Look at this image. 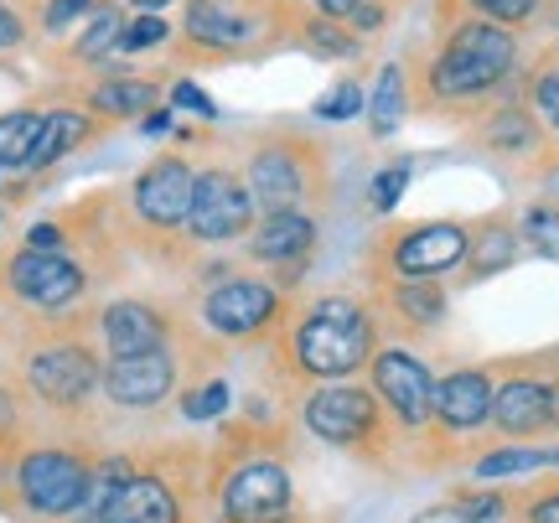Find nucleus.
Returning <instances> with one entry per match:
<instances>
[{"label":"nucleus","instance_id":"32","mask_svg":"<svg viewBox=\"0 0 559 523\" xmlns=\"http://www.w3.org/2000/svg\"><path fill=\"white\" fill-rule=\"evenodd\" d=\"M362 109H368V88H362L358 79H342V83H332L326 94L317 99V115L321 124H347V120H358Z\"/></svg>","mask_w":559,"mask_h":523},{"label":"nucleus","instance_id":"40","mask_svg":"<svg viewBox=\"0 0 559 523\" xmlns=\"http://www.w3.org/2000/svg\"><path fill=\"white\" fill-rule=\"evenodd\" d=\"M171 109H192V115H202V120H218V104L207 99L192 79H181L177 88H171Z\"/></svg>","mask_w":559,"mask_h":523},{"label":"nucleus","instance_id":"21","mask_svg":"<svg viewBox=\"0 0 559 523\" xmlns=\"http://www.w3.org/2000/svg\"><path fill=\"white\" fill-rule=\"evenodd\" d=\"M83 513H99L104 523H181V498L160 472H140L135 466L120 487H109Z\"/></svg>","mask_w":559,"mask_h":523},{"label":"nucleus","instance_id":"44","mask_svg":"<svg viewBox=\"0 0 559 523\" xmlns=\"http://www.w3.org/2000/svg\"><path fill=\"white\" fill-rule=\"evenodd\" d=\"M358 5H368V0H317V16H332V21H347Z\"/></svg>","mask_w":559,"mask_h":523},{"label":"nucleus","instance_id":"2","mask_svg":"<svg viewBox=\"0 0 559 523\" xmlns=\"http://www.w3.org/2000/svg\"><path fill=\"white\" fill-rule=\"evenodd\" d=\"M379 347V311L362 290H317L290 306V317L280 322V353L290 362V373L306 383L358 379L368 373Z\"/></svg>","mask_w":559,"mask_h":523},{"label":"nucleus","instance_id":"13","mask_svg":"<svg viewBox=\"0 0 559 523\" xmlns=\"http://www.w3.org/2000/svg\"><path fill=\"white\" fill-rule=\"evenodd\" d=\"M300 425L317 441L337 445V451H368L383 436V404L373 400V389L342 379V383H317L300 400Z\"/></svg>","mask_w":559,"mask_h":523},{"label":"nucleus","instance_id":"8","mask_svg":"<svg viewBox=\"0 0 559 523\" xmlns=\"http://www.w3.org/2000/svg\"><path fill=\"white\" fill-rule=\"evenodd\" d=\"M555 373H559V347L528 353V358H502L492 362V425L508 441H534L544 430H555Z\"/></svg>","mask_w":559,"mask_h":523},{"label":"nucleus","instance_id":"15","mask_svg":"<svg viewBox=\"0 0 559 523\" xmlns=\"http://www.w3.org/2000/svg\"><path fill=\"white\" fill-rule=\"evenodd\" d=\"M317 249H321V213H306V207L260 213V223L243 239V254L254 264H264L270 281L285 285V290H296V281L306 275V264H311Z\"/></svg>","mask_w":559,"mask_h":523},{"label":"nucleus","instance_id":"23","mask_svg":"<svg viewBox=\"0 0 559 523\" xmlns=\"http://www.w3.org/2000/svg\"><path fill=\"white\" fill-rule=\"evenodd\" d=\"M523 260V239H519V218L492 213V218L472 223V243H466V260L456 270V285H481L508 275Z\"/></svg>","mask_w":559,"mask_h":523},{"label":"nucleus","instance_id":"45","mask_svg":"<svg viewBox=\"0 0 559 523\" xmlns=\"http://www.w3.org/2000/svg\"><path fill=\"white\" fill-rule=\"evenodd\" d=\"M140 130H145V135H166V130H171V109H151V115H140Z\"/></svg>","mask_w":559,"mask_h":523},{"label":"nucleus","instance_id":"18","mask_svg":"<svg viewBox=\"0 0 559 523\" xmlns=\"http://www.w3.org/2000/svg\"><path fill=\"white\" fill-rule=\"evenodd\" d=\"M177 353L171 347H151V353H130V358H104L99 394L120 409H156L171 400L177 389Z\"/></svg>","mask_w":559,"mask_h":523},{"label":"nucleus","instance_id":"5","mask_svg":"<svg viewBox=\"0 0 559 523\" xmlns=\"http://www.w3.org/2000/svg\"><path fill=\"white\" fill-rule=\"evenodd\" d=\"M0 290L16 306L37 311L41 322H68V317H83L79 306L94 290V270L73 249H32V243H21V249H11L0 260Z\"/></svg>","mask_w":559,"mask_h":523},{"label":"nucleus","instance_id":"31","mask_svg":"<svg viewBox=\"0 0 559 523\" xmlns=\"http://www.w3.org/2000/svg\"><path fill=\"white\" fill-rule=\"evenodd\" d=\"M549 466V451H534V445H502V451H487L477 462L481 483H502V477H523V472H539Z\"/></svg>","mask_w":559,"mask_h":523},{"label":"nucleus","instance_id":"38","mask_svg":"<svg viewBox=\"0 0 559 523\" xmlns=\"http://www.w3.org/2000/svg\"><path fill=\"white\" fill-rule=\"evenodd\" d=\"M94 5H99V0H47V5H41V32H47V37H58V32L73 26V21L88 16Z\"/></svg>","mask_w":559,"mask_h":523},{"label":"nucleus","instance_id":"30","mask_svg":"<svg viewBox=\"0 0 559 523\" xmlns=\"http://www.w3.org/2000/svg\"><path fill=\"white\" fill-rule=\"evenodd\" d=\"M519 239H523V254L559 264V202H539V198L528 202L519 213Z\"/></svg>","mask_w":559,"mask_h":523},{"label":"nucleus","instance_id":"16","mask_svg":"<svg viewBox=\"0 0 559 523\" xmlns=\"http://www.w3.org/2000/svg\"><path fill=\"white\" fill-rule=\"evenodd\" d=\"M223 523H290L296 513V487L290 472L275 456H249L223 477L218 492Z\"/></svg>","mask_w":559,"mask_h":523},{"label":"nucleus","instance_id":"22","mask_svg":"<svg viewBox=\"0 0 559 523\" xmlns=\"http://www.w3.org/2000/svg\"><path fill=\"white\" fill-rule=\"evenodd\" d=\"M472 145L492 162H534L544 151V124L523 99H502L472 124Z\"/></svg>","mask_w":559,"mask_h":523},{"label":"nucleus","instance_id":"14","mask_svg":"<svg viewBox=\"0 0 559 523\" xmlns=\"http://www.w3.org/2000/svg\"><path fill=\"white\" fill-rule=\"evenodd\" d=\"M368 389L373 400L404 425V430H430L436 420V373L409 343H383L368 362Z\"/></svg>","mask_w":559,"mask_h":523},{"label":"nucleus","instance_id":"29","mask_svg":"<svg viewBox=\"0 0 559 523\" xmlns=\"http://www.w3.org/2000/svg\"><path fill=\"white\" fill-rule=\"evenodd\" d=\"M37 130H41V109H32V104L0 115V171H26Z\"/></svg>","mask_w":559,"mask_h":523},{"label":"nucleus","instance_id":"20","mask_svg":"<svg viewBox=\"0 0 559 523\" xmlns=\"http://www.w3.org/2000/svg\"><path fill=\"white\" fill-rule=\"evenodd\" d=\"M492 362H466L436 379V430L445 436H472L481 425H492Z\"/></svg>","mask_w":559,"mask_h":523},{"label":"nucleus","instance_id":"7","mask_svg":"<svg viewBox=\"0 0 559 523\" xmlns=\"http://www.w3.org/2000/svg\"><path fill=\"white\" fill-rule=\"evenodd\" d=\"M296 296L275 285L270 275H228V281L207 285L198 296V317L202 326L223 337V343H260L270 332H280V322L290 317Z\"/></svg>","mask_w":559,"mask_h":523},{"label":"nucleus","instance_id":"39","mask_svg":"<svg viewBox=\"0 0 559 523\" xmlns=\"http://www.w3.org/2000/svg\"><path fill=\"white\" fill-rule=\"evenodd\" d=\"M26 37H32V26H26V16H21V5L16 0H0V52L26 47Z\"/></svg>","mask_w":559,"mask_h":523},{"label":"nucleus","instance_id":"25","mask_svg":"<svg viewBox=\"0 0 559 523\" xmlns=\"http://www.w3.org/2000/svg\"><path fill=\"white\" fill-rule=\"evenodd\" d=\"M156 104H160V88L151 79H104L83 94V109L99 124L140 120V115H151Z\"/></svg>","mask_w":559,"mask_h":523},{"label":"nucleus","instance_id":"33","mask_svg":"<svg viewBox=\"0 0 559 523\" xmlns=\"http://www.w3.org/2000/svg\"><path fill=\"white\" fill-rule=\"evenodd\" d=\"M409 177H415V166L409 162L379 166V171H373V187H368V207H373L379 218H389V213L404 202V192H409Z\"/></svg>","mask_w":559,"mask_h":523},{"label":"nucleus","instance_id":"41","mask_svg":"<svg viewBox=\"0 0 559 523\" xmlns=\"http://www.w3.org/2000/svg\"><path fill=\"white\" fill-rule=\"evenodd\" d=\"M534 187H539V202H559V151L544 145L539 156H534Z\"/></svg>","mask_w":559,"mask_h":523},{"label":"nucleus","instance_id":"10","mask_svg":"<svg viewBox=\"0 0 559 523\" xmlns=\"http://www.w3.org/2000/svg\"><path fill=\"white\" fill-rule=\"evenodd\" d=\"M254 223H260V207H254V192H249L239 166H228V162L198 166L192 207H187V228H181L187 243H202V249L243 243Z\"/></svg>","mask_w":559,"mask_h":523},{"label":"nucleus","instance_id":"11","mask_svg":"<svg viewBox=\"0 0 559 523\" xmlns=\"http://www.w3.org/2000/svg\"><path fill=\"white\" fill-rule=\"evenodd\" d=\"M21 373L47 409H83L99 394L104 358L94 353V343H83L73 332H52V337L32 343V353L21 358Z\"/></svg>","mask_w":559,"mask_h":523},{"label":"nucleus","instance_id":"27","mask_svg":"<svg viewBox=\"0 0 559 523\" xmlns=\"http://www.w3.org/2000/svg\"><path fill=\"white\" fill-rule=\"evenodd\" d=\"M362 115H368V135H373V141L400 135L404 115H409V68H404V62H383L379 68V83H373Z\"/></svg>","mask_w":559,"mask_h":523},{"label":"nucleus","instance_id":"24","mask_svg":"<svg viewBox=\"0 0 559 523\" xmlns=\"http://www.w3.org/2000/svg\"><path fill=\"white\" fill-rule=\"evenodd\" d=\"M104 124L88 115V109H41V130H37V145H32V162H26V177H41L62 166L73 151L99 135Z\"/></svg>","mask_w":559,"mask_h":523},{"label":"nucleus","instance_id":"51","mask_svg":"<svg viewBox=\"0 0 559 523\" xmlns=\"http://www.w3.org/2000/svg\"><path fill=\"white\" fill-rule=\"evenodd\" d=\"M270 5H296V0H270Z\"/></svg>","mask_w":559,"mask_h":523},{"label":"nucleus","instance_id":"9","mask_svg":"<svg viewBox=\"0 0 559 523\" xmlns=\"http://www.w3.org/2000/svg\"><path fill=\"white\" fill-rule=\"evenodd\" d=\"M192 181L198 166L181 151H160L130 181V218H135L145 243H187V207H192Z\"/></svg>","mask_w":559,"mask_h":523},{"label":"nucleus","instance_id":"1","mask_svg":"<svg viewBox=\"0 0 559 523\" xmlns=\"http://www.w3.org/2000/svg\"><path fill=\"white\" fill-rule=\"evenodd\" d=\"M451 5H456V16H445L436 52L409 79L425 115H477L487 94H498L519 68V37L508 26L472 16L461 0Z\"/></svg>","mask_w":559,"mask_h":523},{"label":"nucleus","instance_id":"47","mask_svg":"<svg viewBox=\"0 0 559 523\" xmlns=\"http://www.w3.org/2000/svg\"><path fill=\"white\" fill-rule=\"evenodd\" d=\"M544 11H549V21L559 26V0H544Z\"/></svg>","mask_w":559,"mask_h":523},{"label":"nucleus","instance_id":"34","mask_svg":"<svg viewBox=\"0 0 559 523\" xmlns=\"http://www.w3.org/2000/svg\"><path fill=\"white\" fill-rule=\"evenodd\" d=\"M523 104L539 115L544 130H559V62H544L539 73L528 79V94H523Z\"/></svg>","mask_w":559,"mask_h":523},{"label":"nucleus","instance_id":"37","mask_svg":"<svg viewBox=\"0 0 559 523\" xmlns=\"http://www.w3.org/2000/svg\"><path fill=\"white\" fill-rule=\"evenodd\" d=\"M228 404H234V389L223 379H207V383H198V389L181 394V415H187V420H218Z\"/></svg>","mask_w":559,"mask_h":523},{"label":"nucleus","instance_id":"43","mask_svg":"<svg viewBox=\"0 0 559 523\" xmlns=\"http://www.w3.org/2000/svg\"><path fill=\"white\" fill-rule=\"evenodd\" d=\"M16 420H21L16 389H5V383H0V436H11V430H16Z\"/></svg>","mask_w":559,"mask_h":523},{"label":"nucleus","instance_id":"35","mask_svg":"<svg viewBox=\"0 0 559 523\" xmlns=\"http://www.w3.org/2000/svg\"><path fill=\"white\" fill-rule=\"evenodd\" d=\"M472 16L481 21H498V26H508V32H519V26H528V21L544 11V0H461Z\"/></svg>","mask_w":559,"mask_h":523},{"label":"nucleus","instance_id":"28","mask_svg":"<svg viewBox=\"0 0 559 523\" xmlns=\"http://www.w3.org/2000/svg\"><path fill=\"white\" fill-rule=\"evenodd\" d=\"M124 5H94L88 11V26L79 32V41L68 47V62L73 68H99L109 52H120V32H124Z\"/></svg>","mask_w":559,"mask_h":523},{"label":"nucleus","instance_id":"17","mask_svg":"<svg viewBox=\"0 0 559 523\" xmlns=\"http://www.w3.org/2000/svg\"><path fill=\"white\" fill-rule=\"evenodd\" d=\"M88 326L99 337L104 358H130V353H151V347H171V337H177V317L160 301H145V296L104 301L88 317Z\"/></svg>","mask_w":559,"mask_h":523},{"label":"nucleus","instance_id":"49","mask_svg":"<svg viewBox=\"0 0 559 523\" xmlns=\"http://www.w3.org/2000/svg\"><path fill=\"white\" fill-rule=\"evenodd\" d=\"M549 466H559V445H555V451H549Z\"/></svg>","mask_w":559,"mask_h":523},{"label":"nucleus","instance_id":"46","mask_svg":"<svg viewBox=\"0 0 559 523\" xmlns=\"http://www.w3.org/2000/svg\"><path fill=\"white\" fill-rule=\"evenodd\" d=\"M130 11H166V5H177V0H120Z\"/></svg>","mask_w":559,"mask_h":523},{"label":"nucleus","instance_id":"50","mask_svg":"<svg viewBox=\"0 0 559 523\" xmlns=\"http://www.w3.org/2000/svg\"><path fill=\"white\" fill-rule=\"evenodd\" d=\"M0 228H5V198H0Z\"/></svg>","mask_w":559,"mask_h":523},{"label":"nucleus","instance_id":"3","mask_svg":"<svg viewBox=\"0 0 559 523\" xmlns=\"http://www.w3.org/2000/svg\"><path fill=\"white\" fill-rule=\"evenodd\" d=\"M239 171L249 181L260 213H280V207L326 213L332 207V151H326L321 135L280 124V130H270V135L249 145Z\"/></svg>","mask_w":559,"mask_h":523},{"label":"nucleus","instance_id":"6","mask_svg":"<svg viewBox=\"0 0 559 523\" xmlns=\"http://www.w3.org/2000/svg\"><path fill=\"white\" fill-rule=\"evenodd\" d=\"M285 26H280V5H270V0H187L181 41L207 62L254 58L264 47L285 41Z\"/></svg>","mask_w":559,"mask_h":523},{"label":"nucleus","instance_id":"12","mask_svg":"<svg viewBox=\"0 0 559 523\" xmlns=\"http://www.w3.org/2000/svg\"><path fill=\"white\" fill-rule=\"evenodd\" d=\"M16 492L37 519H73L88 508L94 462L68 445H37L16 462Z\"/></svg>","mask_w":559,"mask_h":523},{"label":"nucleus","instance_id":"19","mask_svg":"<svg viewBox=\"0 0 559 523\" xmlns=\"http://www.w3.org/2000/svg\"><path fill=\"white\" fill-rule=\"evenodd\" d=\"M368 301L379 311V322L389 317L400 337H430L451 317V290L445 281H379L368 285Z\"/></svg>","mask_w":559,"mask_h":523},{"label":"nucleus","instance_id":"4","mask_svg":"<svg viewBox=\"0 0 559 523\" xmlns=\"http://www.w3.org/2000/svg\"><path fill=\"white\" fill-rule=\"evenodd\" d=\"M472 243V223L461 218H415L383 223L368 243V285L379 281H456Z\"/></svg>","mask_w":559,"mask_h":523},{"label":"nucleus","instance_id":"36","mask_svg":"<svg viewBox=\"0 0 559 523\" xmlns=\"http://www.w3.org/2000/svg\"><path fill=\"white\" fill-rule=\"evenodd\" d=\"M166 37H171V26H166V16H156V11H140V16L124 21V32H120V58L151 52V47H160Z\"/></svg>","mask_w":559,"mask_h":523},{"label":"nucleus","instance_id":"48","mask_svg":"<svg viewBox=\"0 0 559 523\" xmlns=\"http://www.w3.org/2000/svg\"><path fill=\"white\" fill-rule=\"evenodd\" d=\"M555 430H559V373H555Z\"/></svg>","mask_w":559,"mask_h":523},{"label":"nucleus","instance_id":"42","mask_svg":"<svg viewBox=\"0 0 559 523\" xmlns=\"http://www.w3.org/2000/svg\"><path fill=\"white\" fill-rule=\"evenodd\" d=\"M528 523H559V483L534 492V503H528Z\"/></svg>","mask_w":559,"mask_h":523},{"label":"nucleus","instance_id":"26","mask_svg":"<svg viewBox=\"0 0 559 523\" xmlns=\"http://www.w3.org/2000/svg\"><path fill=\"white\" fill-rule=\"evenodd\" d=\"M285 41H290L296 52H306V58H317V62H358L362 47H368V41L353 37V32L332 16H290Z\"/></svg>","mask_w":559,"mask_h":523}]
</instances>
